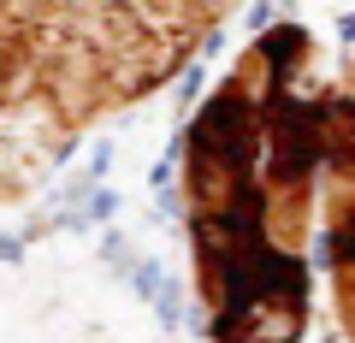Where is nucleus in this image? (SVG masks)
Instances as JSON below:
<instances>
[{
  "mask_svg": "<svg viewBox=\"0 0 355 343\" xmlns=\"http://www.w3.org/2000/svg\"><path fill=\"white\" fill-rule=\"evenodd\" d=\"M349 95H355V71H349Z\"/></svg>",
  "mask_w": 355,
  "mask_h": 343,
  "instance_id": "obj_1",
  "label": "nucleus"
}]
</instances>
